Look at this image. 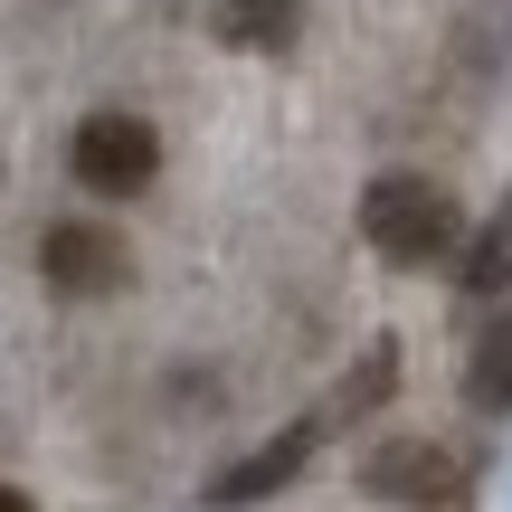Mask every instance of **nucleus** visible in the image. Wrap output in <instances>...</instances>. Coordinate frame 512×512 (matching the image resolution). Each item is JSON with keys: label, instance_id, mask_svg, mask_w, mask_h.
<instances>
[{"label": "nucleus", "instance_id": "f03ea898", "mask_svg": "<svg viewBox=\"0 0 512 512\" xmlns=\"http://www.w3.org/2000/svg\"><path fill=\"white\" fill-rule=\"evenodd\" d=\"M152 171H162V133L143 114H86L76 124V181L95 200H133V190H152Z\"/></svg>", "mask_w": 512, "mask_h": 512}, {"label": "nucleus", "instance_id": "20e7f679", "mask_svg": "<svg viewBox=\"0 0 512 512\" xmlns=\"http://www.w3.org/2000/svg\"><path fill=\"white\" fill-rule=\"evenodd\" d=\"M38 275H48L57 294H124V285H133V256H124L114 228L67 219V228H48V238H38Z\"/></svg>", "mask_w": 512, "mask_h": 512}, {"label": "nucleus", "instance_id": "39448f33", "mask_svg": "<svg viewBox=\"0 0 512 512\" xmlns=\"http://www.w3.org/2000/svg\"><path fill=\"white\" fill-rule=\"evenodd\" d=\"M313 437H323L313 418H304V427H285V437H275V446H256L247 465H228V475L209 484V503H256V494H275V484H294V475L313 465Z\"/></svg>", "mask_w": 512, "mask_h": 512}, {"label": "nucleus", "instance_id": "f257e3e1", "mask_svg": "<svg viewBox=\"0 0 512 512\" xmlns=\"http://www.w3.org/2000/svg\"><path fill=\"white\" fill-rule=\"evenodd\" d=\"M361 238L389 256V266H437L446 247H456V200H446V181H427V171H380V181L361 190Z\"/></svg>", "mask_w": 512, "mask_h": 512}, {"label": "nucleus", "instance_id": "6e6552de", "mask_svg": "<svg viewBox=\"0 0 512 512\" xmlns=\"http://www.w3.org/2000/svg\"><path fill=\"white\" fill-rule=\"evenodd\" d=\"M512 285V200L484 219V238L465 247V294H503Z\"/></svg>", "mask_w": 512, "mask_h": 512}, {"label": "nucleus", "instance_id": "7ed1b4c3", "mask_svg": "<svg viewBox=\"0 0 512 512\" xmlns=\"http://www.w3.org/2000/svg\"><path fill=\"white\" fill-rule=\"evenodd\" d=\"M361 484H370L380 503H408V512H465V465L446 456V446H427V437L380 446Z\"/></svg>", "mask_w": 512, "mask_h": 512}, {"label": "nucleus", "instance_id": "0eeeda50", "mask_svg": "<svg viewBox=\"0 0 512 512\" xmlns=\"http://www.w3.org/2000/svg\"><path fill=\"white\" fill-rule=\"evenodd\" d=\"M465 399H475L484 418H512V313L475 342V361H465Z\"/></svg>", "mask_w": 512, "mask_h": 512}, {"label": "nucleus", "instance_id": "423d86ee", "mask_svg": "<svg viewBox=\"0 0 512 512\" xmlns=\"http://www.w3.org/2000/svg\"><path fill=\"white\" fill-rule=\"evenodd\" d=\"M209 29H219L228 48H247V57H285L294 29H304V0H219Z\"/></svg>", "mask_w": 512, "mask_h": 512}, {"label": "nucleus", "instance_id": "1a4fd4ad", "mask_svg": "<svg viewBox=\"0 0 512 512\" xmlns=\"http://www.w3.org/2000/svg\"><path fill=\"white\" fill-rule=\"evenodd\" d=\"M0 512H29V494H10V484H0Z\"/></svg>", "mask_w": 512, "mask_h": 512}]
</instances>
